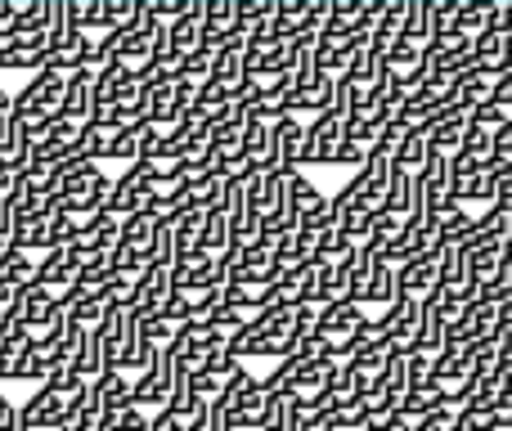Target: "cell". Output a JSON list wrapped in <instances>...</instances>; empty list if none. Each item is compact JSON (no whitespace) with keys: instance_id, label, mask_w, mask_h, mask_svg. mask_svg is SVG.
I'll list each match as a JSON object with an SVG mask.
<instances>
[{"instance_id":"6da1fadb","label":"cell","mask_w":512,"mask_h":431,"mask_svg":"<svg viewBox=\"0 0 512 431\" xmlns=\"http://www.w3.org/2000/svg\"><path fill=\"white\" fill-rule=\"evenodd\" d=\"M346 135V113L328 108V113H315L306 122V167H333L337 149H342Z\"/></svg>"},{"instance_id":"7a4b0ae2","label":"cell","mask_w":512,"mask_h":431,"mask_svg":"<svg viewBox=\"0 0 512 431\" xmlns=\"http://www.w3.org/2000/svg\"><path fill=\"white\" fill-rule=\"evenodd\" d=\"M171 378H176V355L171 351H158V360L149 364V369L140 373V378L131 382V396H135V409H144V414H158V409H167L171 400Z\"/></svg>"},{"instance_id":"3957f363","label":"cell","mask_w":512,"mask_h":431,"mask_svg":"<svg viewBox=\"0 0 512 431\" xmlns=\"http://www.w3.org/2000/svg\"><path fill=\"white\" fill-rule=\"evenodd\" d=\"M364 319H369L364 315V306H355V301H333V306H324L315 315V337H324L333 351H342Z\"/></svg>"},{"instance_id":"277c9868","label":"cell","mask_w":512,"mask_h":431,"mask_svg":"<svg viewBox=\"0 0 512 431\" xmlns=\"http://www.w3.org/2000/svg\"><path fill=\"white\" fill-rule=\"evenodd\" d=\"M382 333H387L391 351H414V337H418V297H400L382 310Z\"/></svg>"},{"instance_id":"5b68a950","label":"cell","mask_w":512,"mask_h":431,"mask_svg":"<svg viewBox=\"0 0 512 431\" xmlns=\"http://www.w3.org/2000/svg\"><path fill=\"white\" fill-rule=\"evenodd\" d=\"M274 158H279L283 176L306 171V126H301V117H283V122H274Z\"/></svg>"},{"instance_id":"8992f818","label":"cell","mask_w":512,"mask_h":431,"mask_svg":"<svg viewBox=\"0 0 512 431\" xmlns=\"http://www.w3.org/2000/svg\"><path fill=\"white\" fill-rule=\"evenodd\" d=\"M131 373H122V369H108L104 378H95L90 382V400H95L99 409H104L108 418H117L122 409H131L135 405V396H131Z\"/></svg>"},{"instance_id":"52a82bcc","label":"cell","mask_w":512,"mask_h":431,"mask_svg":"<svg viewBox=\"0 0 512 431\" xmlns=\"http://www.w3.org/2000/svg\"><path fill=\"white\" fill-rule=\"evenodd\" d=\"M171 292H176L171 265H149V270L140 274V306H135V315H140V319L162 315V306L171 301Z\"/></svg>"},{"instance_id":"ba28073f","label":"cell","mask_w":512,"mask_h":431,"mask_svg":"<svg viewBox=\"0 0 512 431\" xmlns=\"http://www.w3.org/2000/svg\"><path fill=\"white\" fill-rule=\"evenodd\" d=\"M162 45H167L176 59H185V54H194L198 45H203V0H194V5H189V14H180L176 23H167Z\"/></svg>"},{"instance_id":"9c48e42d","label":"cell","mask_w":512,"mask_h":431,"mask_svg":"<svg viewBox=\"0 0 512 431\" xmlns=\"http://www.w3.org/2000/svg\"><path fill=\"white\" fill-rule=\"evenodd\" d=\"M90 113H95V72H72L68 86H63V108L59 117H68V122H90Z\"/></svg>"},{"instance_id":"30bf717a","label":"cell","mask_w":512,"mask_h":431,"mask_svg":"<svg viewBox=\"0 0 512 431\" xmlns=\"http://www.w3.org/2000/svg\"><path fill=\"white\" fill-rule=\"evenodd\" d=\"M436 265H441V261H432V256L409 261V265H396L400 297H427V292H436Z\"/></svg>"},{"instance_id":"8fae6325","label":"cell","mask_w":512,"mask_h":431,"mask_svg":"<svg viewBox=\"0 0 512 431\" xmlns=\"http://www.w3.org/2000/svg\"><path fill=\"white\" fill-rule=\"evenodd\" d=\"M427 158H432L427 135H400L396 149H391V167H396V176H418V171L427 167Z\"/></svg>"},{"instance_id":"7c38bea8","label":"cell","mask_w":512,"mask_h":431,"mask_svg":"<svg viewBox=\"0 0 512 431\" xmlns=\"http://www.w3.org/2000/svg\"><path fill=\"white\" fill-rule=\"evenodd\" d=\"M153 131H158L153 122H140V126H131V131H117V135H113V144H108V162H122V167L140 162L144 140H149Z\"/></svg>"},{"instance_id":"4fadbf2b","label":"cell","mask_w":512,"mask_h":431,"mask_svg":"<svg viewBox=\"0 0 512 431\" xmlns=\"http://www.w3.org/2000/svg\"><path fill=\"white\" fill-rule=\"evenodd\" d=\"M346 81H355L360 90H378V86H387V68H382V59L373 50H360L351 63H346V72H342Z\"/></svg>"},{"instance_id":"5bb4252c","label":"cell","mask_w":512,"mask_h":431,"mask_svg":"<svg viewBox=\"0 0 512 431\" xmlns=\"http://www.w3.org/2000/svg\"><path fill=\"white\" fill-rule=\"evenodd\" d=\"M436 409H445V387H436V382H427V387H414L405 400H400V414H405L409 423L436 414Z\"/></svg>"},{"instance_id":"9a60e30c","label":"cell","mask_w":512,"mask_h":431,"mask_svg":"<svg viewBox=\"0 0 512 431\" xmlns=\"http://www.w3.org/2000/svg\"><path fill=\"white\" fill-rule=\"evenodd\" d=\"M400 301V279H396V265L378 261L373 265V279H369V301L364 306H391Z\"/></svg>"},{"instance_id":"2e32d148","label":"cell","mask_w":512,"mask_h":431,"mask_svg":"<svg viewBox=\"0 0 512 431\" xmlns=\"http://www.w3.org/2000/svg\"><path fill=\"white\" fill-rule=\"evenodd\" d=\"M508 229H512V207L504 203H495V207H486V212L477 216V243H504L508 238Z\"/></svg>"},{"instance_id":"e0dca14e","label":"cell","mask_w":512,"mask_h":431,"mask_svg":"<svg viewBox=\"0 0 512 431\" xmlns=\"http://www.w3.org/2000/svg\"><path fill=\"white\" fill-rule=\"evenodd\" d=\"M324 203V194L315 189V180H306V171H297V176H288V207H292V216H306V212H315V207Z\"/></svg>"},{"instance_id":"ac0fdd59","label":"cell","mask_w":512,"mask_h":431,"mask_svg":"<svg viewBox=\"0 0 512 431\" xmlns=\"http://www.w3.org/2000/svg\"><path fill=\"white\" fill-rule=\"evenodd\" d=\"M378 387L387 391L396 405L409 396V351H396V355H391L387 369H382V382H378Z\"/></svg>"},{"instance_id":"d6986e66","label":"cell","mask_w":512,"mask_h":431,"mask_svg":"<svg viewBox=\"0 0 512 431\" xmlns=\"http://www.w3.org/2000/svg\"><path fill=\"white\" fill-rule=\"evenodd\" d=\"M18 32H50V0H27V5H18V18H14Z\"/></svg>"},{"instance_id":"ffe728a7","label":"cell","mask_w":512,"mask_h":431,"mask_svg":"<svg viewBox=\"0 0 512 431\" xmlns=\"http://www.w3.org/2000/svg\"><path fill=\"white\" fill-rule=\"evenodd\" d=\"M427 9H432V0H409V9H405V36H400V41L427 45Z\"/></svg>"},{"instance_id":"44dd1931","label":"cell","mask_w":512,"mask_h":431,"mask_svg":"<svg viewBox=\"0 0 512 431\" xmlns=\"http://www.w3.org/2000/svg\"><path fill=\"white\" fill-rule=\"evenodd\" d=\"M454 9H459V0H432V9H427V45L454 27Z\"/></svg>"},{"instance_id":"7402d4cb","label":"cell","mask_w":512,"mask_h":431,"mask_svg":"<svg viewBox=\"0 0 512 431\" xmlns=\"http://www.w3.org/2000/svg\"><path fill=\"white\" fill-rule=\"evenodd\" d=\"M508 122H512V117H508L504 108L495 104V99H486V104H481V108H472V117H468V126H472V131H490V135H495V131H504Z\"/></svg>"},{"instance_id":"603a6c76","label":"cell","mask_w":512,"mask_h":431,"mask_svg":"<svg viewBox=\"0 0 512 431\" xmlns=\"http://www.w3.org/2000/svg\"><path fill=\"white\" fill-rule=\"evenodd\" d=\"M274 9H279V0H239V27H270Z\"/></svg>"},{"instance_id":"cb8c5ba5","label":"cell","mask_w":512,"mask_h":431,"mask_svg":"<svg viewBox=\"0 0 512 431\" xmlns=\"http://www.w3.org/2000/svg\"><path fill=\"white\" fill-rule=\"evenodd\" d=\"M427 50H436V54H445V59H468L472 54V36L468 32H459V27H450L445 36H436Z\"/></svg>"},{"instance_id":"d4e9b609","label":"cell","mask_w":512,"mask_h":431,"mask_svg":"<svg viewBox=\"0 0 512 431\" xmlns=\"http://www.w3.org/2000/svg\"><path fill=\"white\" fill-rule=\"evenodd\" d=\"M149 238H153V220L144 216V212H135V216L122 220V243L126 247H140V252H149Z\"/></svg>"},{"instance_id":"484cf974","label":"cell","mask_w":512,"mask_h":431,"mask_svg":"<svg viewBox=\"0 0 512 431\" xmlns=\"http://www.w3.org/2000/svg\"><path fill=\"white\" fill-rule=\"evenodd\" d=\"M369 153H373V144H360V140H346V135H342V149H337L333 167H351V171H360V167H364V162H369Z\"/></svg>"},{"instance_id":"4316f807","label":"cell","mask_w":512,"mask_h":431,"mask_svg":"<svg viewBox=\"0 0 512 431\" xmlns=\"http://www.w3.org/2000/svg\"><path fill=\"white\" fill-rule=\"evenodd\" d=\"M207 324H212V328H216V333H221V337H225V342H230V337H234V333H239V328H243V324H248V315H239V310H230V306H216V310H212V315H207Z\"/></svg>"},{"instance_id":"83f0119b","label":"cell","mask_w":512,"mask_h":431,"mask_svg":"<svg viewBox=\"0 0 512 431\" xmlns=\"http://www.w3.org/2000/svg\"><path fill=\"white\" fill-rule=\"evenodd\" d=\"M113 431H153V414H144V409L131 405L113 418Z\"/></svg>"},{"instance_id":"f1b7e54d","label":"cell","mask_w":512,"mask_h":431,"mask_svg":"<svg viewBox=\"0 0 512 431\" xmlns=\"http://www.w3.org/2000/svg\"><path fill=\"white\" fill-rule=\"evenodd\" d=\"M432 360H436V355L409 351V391H414V387H427V382H432Z\"/></svg>"},{"instance_id":"f546056e","label":"cell","mask_w":512,"mask_h":431,"mask_svg":"<svg viewBox=\"0 0 512 431\" xmlns=\"http://www.w3.org/2000/svg\"><path fill=\"white\" fill-rule=\"evenodd\" d=\"M454 414H459V409H450V405H445V409H436V414L418 418V423L409 427V431H454Z\"/></svg>"},{"instance_id":"4dcf8cb0","label":"cell","mask_w":512,"mask_h":431,"mask_svg":"<svg viewBox=\"0 0 512 431\" xmlns=\"http://www.w3.org/2000/svg\"><path fill=\"white\" fill-rule=\"evenodd\" d=\"M490 99H495V104L512 117V72H499V77H495V90H490Z\"/></svg>"},{"instance_id":"1f68e13d","label":"cell","mask_w":512,"mask_h":431,"mask_svg":"<svg viewBox=\"0 0 512 431\" xmlns=\"http://www.w3.org/2000/svg\"><path fill=\"white\" fill-rule=\"evenodd\" d=\"M495 162L499 167H512V122L504 131H495Z\"/></svg>"},{"instance_id":"d6a6232c","label":"cell","mask_w":512,"mask_h":431,"mask_svg":"<svg viewBox=\"0 0 512 431\" xmlns=\"http://www.w3.org/2000/svg\"><path fill=\"white\" fill-rule=\"evenodd\" d=\"M5 247H14V207L0 203V252Z\"/></svg>"},{"instance_id":"836d02e7","label":"cell","mask_w":512,"mask_h":431,"mask_svg":"<svg viewBox=\"0 0 512 431\" xmlns=\"http://www.w3.org/2000/svg\"><path fill=\"white\" fill-rule=\"evenodd\" d=\"M0 431H18V405L0 391Z\"/></svg>"},{"instance_id":"e575fe53","label":"cell","mask_w":512,"mask_h":431,"mask_svg":"<svg viewBox=\"0 0 512 431\" xmlns=\"http://www.w3.org/2000/svg\"><path fill=\"white\" fill-rule=\"evenodd\" d=\"M499 72H512V32L504 36V63H499ZM495 72V77H499Z\"/></svg>"},{"instance_id":"d590c367","label":"cell","mask_w":512,"mask_h":431,"mask_svg":"<svg viewBox=\"0 0 512 431\" xmlns=\"http://www.w3.org/2000/svg\"><path fill=\"white\" fill-rule=\"evenodd\" d=\"M18 431H23V427H18Z\"/></svg>"}]
</instances>
